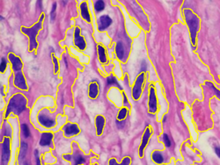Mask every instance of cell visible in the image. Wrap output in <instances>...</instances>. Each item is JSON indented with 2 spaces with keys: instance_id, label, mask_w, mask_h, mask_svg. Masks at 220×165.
I'll return each mask as SVG.
<instances>
[{
  "instance_id": "cell-17",
  "label": "cell",
  "mask_w": 220,
  "mask_h": 165,
  "mask_svg": "<svg viewBox=\"0 0 220 165\" xmlns=\"http://www.w3.org/2000/svg\"><path fill=\"white\" fill-rule=\"evenodd\" d=\"M105 125V119L102 116L99 115L96 118V126H97V134L100 135L102 133V130Z\"/></svg>"
},
{
  "instance_id": "cell-5",
  "label": "cell",
  "mask_w": 220,
  "mask_h": 165,
  "mask_svg": "<svg viewBox=\"0 0 220 165\" xmlns=\"http://www.w3.org/2000/svg\"><path fill=\"white\" fill-rule=\"evenodd\" d=\"M9 158H10V139L6 138L4 140L2 145V163L6 165Z\"/></svg>"
},
{
  "instance_id": "cell-20",
  "label": "cell",
  "mask_w": 220,
  "mask_h": 165,
  "mask_svg": "<svg viewBox=\"0 0 220 165\" xmlns=\"http://www.w3.org/2000/svg\"><path fill=\"white\" fill-rule=\"evenodd\" d=\"M99 93V87L96 83H92L89 86V96L92 99L97 98Z\"/></svg>"
},
{
  "instance_id": "cell-27",
  "label": "cell",
  "mask_w": 220,
  "mask_h": 165,
  "mask_svg": "<svg viewBox=\"0 0 220 165\" xmlns=\"http://www.w3.org/2000/svg\"><path fill=\"white\" fill-rule=\"evenodd\" d=\"M21 127V132H22V134L24 135L25 138H28L30 136V131H29V128L28 126L26 125V124H22L20 126Z\"/></svg>"
},
{
  "instance_id": "cell-31",
  "label": "cell",
  "mask_w": 220,
  "mask_h": 165,
  "mask_svg": "<svg viewBox=\"0 0 220 165\" xmlns=\"http://www.w3.org/2000/svg\"><path fill=\"white\" fill-rule=\"evenodd\" d=\"M6 61L5 58H2L1 59V64H0V71L4 72L6 70Z\"/></svg>"
},
{
  "instance_id": "cell-24",
  "label": "cell",
  "mask_w": 220,
  "mask_h": 165,
  "mask_svg": "<svg viewBox=\"0 0 220 165\" xmlns=\"http://www.w3.org/2000/svg\"><path fill=\"white\" fill-rule=\"evenodd\" d=\"M130 157H125L122 162V163L118 164L116 161L115 159H111L109 161V165H130Z\"/></svg>"
},
{
  "instance_id": "cell-19",
  "label": "cell",
  "mask_w": 220,
  "mask_h": 165,
  "mask_svg": "<svg viewBox=\"0 0 220 165\" xmlns=\"http://www.w3.org/2000/svg\"><path fill=\"white\" fill-rule=\"evenodd\" d=\"M116 53L117 57L119 60L123 59L124 57V47H123V43L121 41H118L116 43Z\"/></svg>"
},
{
  "instance_id": "cell-12",
  "label": "cell",
  "mask_w": 220,
  "mask_h": 165,
  "mask_svg": "<svg viewBox=\"0 0 220 165\" xmlns=\"http://www.w3.org/2000/svg\"><path fill=\"white\" fill-rule=\"evenodd\" d=\"M8 57H9L10 62H12L13 69L15 71H19V70H20V69H22V66H23L22 62H21V60H20L18 56H16V55H14L13 54L11 53L9 54Z\"/></svg>"
},
{
  "instance_id": "cell-2",
  "label": "cell",
  "mask_w": 220,
  "mask_h": 165,
  "mask_svg": "<svg viewBox=\"0 0 220 165\" xmlns=\"http://www.w3.org/2000/svg\"><path fill=\"white\" fill-rule=\"evenodd\" d=\"M26 99L22 94H16L10 99L7 106L6 117H7L11 112H13L17 115L20 114L26 109Z\"/></svg>"
},
{
  "instance_id": "cell-11",
  "label": "cell",
  "mask_w": 220,
  "mask_h": 165,
  "mask_svg": "<svg viewBox=\"0 0 220 165\" xmlns=\"http://www.w3.org/2000/svg\"><path fill=\"white\" fill-rule=\"evenodd\" d=\"M38 119H39L40 123L46 127H53L56 124L54 119L49 118L48 115H46L44 113H41L38 117Z\"/></svg>"
},
{
  "instance_id": "cell-23",
  "label": "cell",
  "mask_w": 220,
  "mask_h": 165,
  "mask_svg": "<svg viewBox=\"0 0 220 165\" xmlns=\"http://www.w3.org/2000/svg\"><path fill=\"white\" fill-rule=\"evenodd\" d=\"M152 159L157 163H162L164 161V157H163L162 154L159 151H155L152 154Z\"/></svg>"
},
{
  "instance_id": "cell-13",
  "label": "cell",
  "mask_w": 220,
  "mask_h": 165,
  "mask_svg": "<svg viewBox=\"0 0 220 165\" xmlns=\"http://www.w3.org/2000/svg\"><path fill=\"white\" fill-rule=\"evenodd\" d=\"M151 134V129H150V128H146L145 132H144L143 135L141 146H140V148H139V156H140L141 157H142L143 155V149H144L145 146L147 145V143H148V141H149Z\"/></svg>"
},
{
  "instance_id": "cell-14",
  "label": "cell",
  "mask_w": 220,
  "mask_h": 165,
  "mask_svg": "<svg viewBox=\"0 0 220 165\" xmlns=\"http://www.w3.org/2000/svg\"><path fill=\"white\" fill-rule=\"evenodd\" d=\"M64 131H65V134L66 136H71V135H75L79 133V128L77 125L75 124H67L65 126V128H64Z\"/></svg>"
},
{
  "instance_id": "cell-15",
  "label": "cell",
  "mask_w": 220,
  "mask_h": 165,
  "mask_svg": "<svg viewBox=\"0 0 220 165\" xmlns=\"http://www.w3.org/2000/svg\"><path fill=\"white\" fill-rule=\"evenodd\" d=\"M53 139V134L51 133H43L41 134V137L40 140V145L42 147L45 146H50Z\"/></svg>"
},
{
  "instance_id": "cell-9",
  "label": "cell",
  "mask_w": 220,
  "mask_h": 165,
  "mask_svg": "<svg viewBox=\"0 0 220 165\" xmlns=\"http://www.w3.org/2000/svg\"><path fill=\"white\" fill-rule=\"evenodd\" d=\"M74 42H75V45L77 46L78 48L81 49V50H84L85 48V41H84V38L80 35V29L77 27L75 29V36H74Z\"/></svg>"
},
{
  "instance_id": "cell-32",
  "label": "cell",
  "mask_w": 220,
  "mask_h": 165,
  "mask_svg": "<svg viewBox=\"0 0 220 165\" xmlns=\"http://www.w3.org/2000/svg\"><path fill=\"white\" fill-rule=\"evenodd\" d=\"M34 156H35V161H36V165H41V161H40L39 157V151L37 149L34 150Z\"/></svg>"
},
{
  "instance_id": "cell-22",
  "label": "cell",
  "mask_w": 220,
  "mask_h": 165,
  "mask_svg": "<svg viewBox=\"0 0 220 165\" xmlns=\"http://www.w3.org/2000/svg\"><path fill=\"white\" fill-rule=\"evenodd\" d=\"M98 54H99V59L101 62H107V55H106V51L105 48L101 45L98 46Z\"/></svg>"
},
{
  "instance_id": "cell-33",
  "label": "cell",
  "mask_w": 220,
  "mask_h": 165,
  "mask_svg": "<svg viewBox=\"0 0 220 165\" xmlns=\"http://www.w3.org/2000/svg\"><path fill=\"white\" fill-rule=\"evenodd\" d=\"M53 61H54V64H55V73H57L58 71V62H57V60L55 56H53Z\"/></svg>"
},
{
  "instance_id": "cell-8",
  "label": "cell",
  "mask_w": 220,
  "mask_h": 165,
  "mask_svg": "<svg viewBox=\"0 0 220 165\" xmlns=\"http://www.w3.org/2000/svg\"><path fill=\"white\" fill-rule=\"evenodd\" d=\"M112 24V20L109 16L103 15L100 16L98 20V29L100 31H104Z\"/></svg>"
},
{
  "instance_id": "cell-29",
  "label": "cell",
  "mask_w": 220,
  "mask_h": 165,
  "mask_svg": "<svg viewBox=\"0 0 220 165\" xmlns=\"http://www.w3.org/2000/svg\"><path fill=\"white\" fill-rule=\"evenodd\" d=\"M56 10H57V4L54 3L52 6L51 12H50V20L51 21H54L56 19Z\"/></svg>"
},
{
  "instance_id": "cell-4",
  "label": "cell",
  "mask_w": 220,
  "mask_h": 165,
  "mask_svg": "<svg viewBox=\"0 0 220 165\" xmlns=\"http://www.w3.org/2000/svg\"><path fill=\"white\" fill-rule=\"evenodd\" d=\"M143 80H144V74L141 73L137 77L136 82L134 84V86H133V89H132V96H133L134 99H138L141 96Z\"/></svg>"
},
{
  "instance_id": "cell-16",
  "label": "cell",
  "mask_w": 220,
  "mask_h": 165,
  "mask_svg": "<svg viewBox=\"0 0 220 165\" xmlns=\"http://www.w3.org/2000/svg\"><path fill=\"white\" fill-rule=\"evenodd\" d=\"M80 10H81V15L83 17V19L84 20H86L87 22H90V13H89V11H88V7L86 3H82L81 6H80Z\"/></svg>"
},
{
  "instance_id": "cell-38",
  "label": "cell",
  "mask_w": 220,
  "mask_h": 165,
  "mask_svg": "<svg viewBox=\"0 0 220 165\" xmlns=\"http://www.w3.org/2000/svg\"><path fill=\"white\" fill-rule=\"evenodd\" d=\"M166 119H167V117L165 116V117H164V119H163V123H164V122L166 121Z\"/></svg>"
},
{
  "instance_id": "cell-34",
  "label": "cell",
  "mask_w": 220,
  "mask_h": 165,
  "mask_svg": "<svg viewBox=\"0 0 220 165\" xmlns=\"http://www.w3.org/2000/svg\"><path fill=\"white\" fill-rule=\"evenodd\" d=\"M116 126H117V127L118 128H123V126H124V121L123 120H122V121H119V120H117L116 121Z\"/></svg>"
},
{
  "instance_id": "cell-18",
  "label": "cell",
  "mask_w": 220,
  "mask_h": 165,
  "mask_svg": "<svg viewBox=\"0 0 220 165\" xmlns=\"http://www.w3.org/2000/svg\"><path fill=\"white\" fill-rule=\"evenodd\" d=\"M110 86H116L118 89H120V90H122L123 88L121 87V85L119 84V83H118V81L117 79L114 77V76H109L108 78H107V84H106V87L107 88H109Z\"/></svg>"
},
{
  "instance_id": "cell-26",
  "label": "cell",
  "mask_w": 220,
  "mask_h": 165,
  "mask_svg": "<svg viewBox=\"0 0 220 165\" xmlns=\"http://www.w3.org/2000/svg\"><path fill=\"white\" fill-rule=\"evenodd\" d=\"M94 8H95V11L96 12H101L103 11L104 8H105V4H104V1L101 0H98L95 2V5H94Z\"/></svg>"
},
{
  "instance_id": "cell-37",
  "label": "cell",
  "mask_w": 220,
  "mask_h": 165,
  "mask_svg": "<svg viewBox=\"0 0 220 165\" xmlns=\"http://www.w3.org/2000/svg\"><path fill=\"white\" fill-rule=\"evenodd\" d=\"M123 99H124V104H126V105H127V104H128V101H127L126 96H125L124 94H123Z\"/></svg>"
},
{
  "instance_id": "cell-30",
  "label": "cell",
  "mask_w": 220,
  "mask_h": 165,
  "mask_svg": "<svg viewBox=\"0 0 220 165\" xmlns=\"http://www.w3.org/2000/svg\"><path fill=\"white\" fill-rule=\"evenodd\" d=\"M163 141H164V144L167 146V147H170V146H171V141H170L168 135H167V133H164V134H163Z\"/></svg>"
},
{
  "instance_id": "cell-6",
  "label": "cell",
  "mask_w": 220,
  "mask_h": 165,
  "mask_svg": "<svg viewBox=\"0 0 220 165\" xmlns=\"http://www.w3.org/2000/svg\"><path fill=\"white\" fill-rule=\"evenodd\" d=\"M64 158L68 161H71L72 163V165H79L85 163V159L78 151L74 152V154L72 156H70V155L64 156Z\"/></svg>"
},
{
  "instance_id": "cell-39",
  "label": "cell",
  "mask_w": 220,
  "mask_h": 165,
  "mask_svg": "<svg viewBox=\"0 0 220 165\" xmlns=\"http://www.w3.org/2000/svg\"><path fill=\"white\" fill-rule=\"evenodd\" d=\"M24 165H29V163H27V162H26V163H24Z\"/></svg>"
},
{
  "instance_id": "cell-36",
  "label": "cell",
  "mask_w": 220,
  "mask_h": 165,
  "mask_svg": "<svg viewBox=\"0 0 220 165\" xmlns=\"http://www.w3.org/2000/svg\"><path fill=\"white\" fill-rule=\"evenodd\" d=\"M215 152H216L217 156L220 158V147H216L215 148Z\"/></svg>"
},
{
  "instance_id": "cell-25",
  "label": "cell",
  "mask_w": 220,
  "mask_h": 165,
  "mask_svg": "<svg viewBox=\"0 0 220 165\" xmlns=\"http://www.w3.org/2000/svg\"><path fill=\"white\" fill-rule=\"evenodd\" d=\"M212 91L214 92V95H216L218 99H220V91H218L216 87H215V85H214L212 83H210V82H206V84H205Z\"/></svg>"
},
{
  "instance_id": "cell-10",
  "label": "cell",
  "mask_w": 220,
  "mask_h": 165,
  "mask_svg": "<svg viewBox=\"0 0 220 165\" xmlns=\"http://www.w3.org/2000/svg\"><path fill=\"white\" fill-rule=\"evenodd\" d=\"M14 84L17 86L18 88H20L21 90H27V86L26 84V80L23 76V74L21 72H18L15 74V77H14Z\"/></svg>"
},
{
  "instance_id": "cell-3",
  "label": "cell",
  "mask_w": 220,
  "mask_h": 165,
  "mask_svg": "<svg viewBox=\"0 0 220 165\" xmlns=\"http://www.w3.org/2000/svg\"><path fill=\"white\" fill-rule=\"evenodd\" d=\"M44 18V14H42L40 18L39 22H37L34 26L31 28H26V27H21V32L26 34L29 37V51H32L33 49L36 48L38 44L36 41V35L41 28V21Z\"/></svg>"
},
{
  "instance_id": "cell-7",
  "label": "cell",
  "mask_w": 220,
  "mask_h": 165,
  "mask_svg": "<svg viewBox=\"0 0 220 165\" xmlns=\"http://www.w3.org/2000/svg\"><path fill=\"white\" fill-rule=\"evenodd\" d=\"M148 106H149V112L151 113H155L158 109L157 106V99H156L155 91L153 87L150 88L149 93V102H148Z\"/></svg>"
},
{
  "instance_id": "cell-35",
  "label": "cell",
  "mask_w": 220,
  "mask_h": 165,
  "mask_svg": "<svg viewBox=\"0 0 220 165\" xmlns=\"http://www.w3.org/2000/svg\"><path fill=\"white\" fill-rule=\"evenodd\" d=\"M146 66H147V65H146V62H145L144 61H143L142 68H141V71H143V73L146 70V69H147V68H146Z\"/></svg>"
},
{
  "instance_id": "cell-21",
  "label": "cell",
  "mask_w": 220,
  "mask_h": 165,
  "mask_svg": "<svg viewBox=\"0 0 220 165\" xmlns=\"http://www.w3.org/2000/svg\"><path fill=\"white\" fill-rule=\"evenodd\" d=\"M26 150H27V144H26V142H21L20 149V155H19V161H20V163H22V160H24L25 157H26Z\"/></svg>"
},
{
  "instance_id": "cell-1",
  "label": "cell",
  "mask_w": 220,
  "mask_h": 165,
  "mask_svg": "<svg viewBox=\"0 0 220 165\" xmlns=\"http://www.w3.org/2000/svg\"><path fill=\"white\" fill-rule=\"evenodd\" d=\"M184 16H185V20H186L187 25L189 29L191 43L193 44V46H194L196 35H197V32H198L199 26H200V20H199V18L189 9H186L184 11Z\"/></svg>"
},
{
  "instance_id": "cell-28",
  "label": "cell",
  "mask_w": 220,
  "mask_h": 165,
  "mask_svg": "<svg viewBox=\"0 0 220 165\" xmlns=\"http://www.w3.org/2000/svg\"><path fill=\"white\" fill-rule=\"evenodd\" d=\"M127 112H128V110L126 108L121 109L119 113H118V119L119 120H123V119H125V117L127 116Z\"/></svg>"
}]
</instances>
